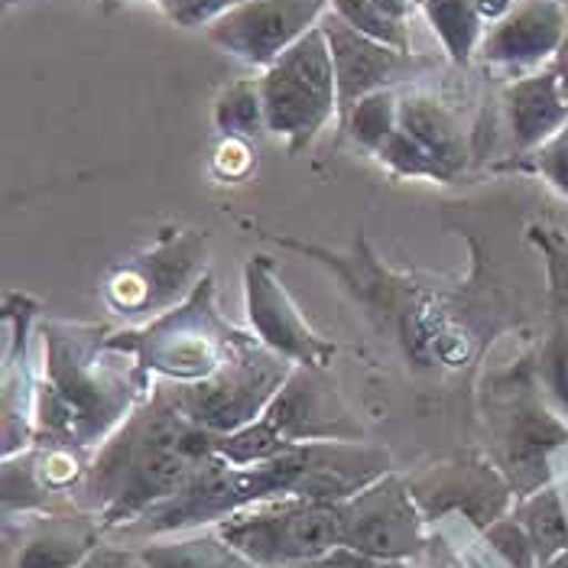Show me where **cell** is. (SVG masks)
Instances as JSON below:
<instances>
[{"label": "cell", "mask_w": 568, "mask_h": 568, "mask_svg": "<svg viewBox=\"0 0 568 568\" xmlns=\"http://www.w3.org/2000/svg\"><path fill=\"white\" fill-rule=\"evenodd\" d=\"M212 3V10H215V17L224 13V10H231V7H237V3H244V0H209Z\"/></svg>", "instance_id": "35"}, {"label": "cell", "mask_w": 568, "mask_h": 568, "mask_svg": "<svg viewBox=\"0 0 568 568\" xmlns=\"http://www.w3.org/2000/svg\"><path fill=\"white\" fill-rule=\"evenodd\" d=\"M529 237L542 247L549 263V296H552V315L568 318V237L552 227H529Z\"/></svg>", "instance_id": "27"}, {"label": "cell", "mask_w": 568, "mask_h": 568, "mask_svg": "<svg viewBox=\"0 0 568 568\" xmlns=\"http://www.w3.org/2000/svg\"><path fill=\"white\" fill-rule=\"evenodd\" d=\"M241 335L244 332L219 315L215 283L205 273L179 306L166 308L143 328L108 335V345L133 354L150 377L160 374L173 384H195L219 371Z\"/></svg>", "instance_id": "4"}, {"label": "cell", "mask_w": 568, "mask_h": 568, "mask_svg": "<svg viewBox=\"0 0 568 568\" xmlns=\"http://www.w3.org/2000/svg\"><path fill=\"white\" fill-rule=\"evenodd\" d=\"M396 128H399V88H384V91H374V94L361 98L351 108L348 121H345L342 131L351 133L354 143L374 156L381 150V143Z\"/></svg>", "instance_id": "23"}, {"label": "cell", "mask_w": 568, "mask_h": 568, "mask_svg": "<svg viewBox=\"0 0 568 568\" xmlns=\"http://www.w3.org/2000/svg\"><path fill=\"white\" fill-rule=\"evenodd\" d=\"M140 556L131 549H114V546H98L79 568H133Z\"/></svg>", "instance_id": "31"}, {"label": "cell", "mask_w": 568, "mask_h": 568, "mask_svg": "<svg viewBox=\"0 0 568 568\" xmlns=\"http://www.w3.org/2000/svg\"><path fill=\"white\" fill-rule=\"evenodd\" d=\"M406 484L429 524L448 514H462L481 532L507 517V507L517 497L504 471L481 455H455L423 468L419 475L406 478Z\"/></svg>", "instance_id": "12"}, {"label": "cell", "mask_w": 568, "mask_h": 568, "mask_svg": "<svg viewBox=\"0 0 568 568\" xmlns=\"http://www.w3.org/2000/svg\"><path fill=\"white\" fill-rule=\"evenodd\" d=\"M318 27L325 30L332 62H335V82H338V118L335 121H338V131L345 128L351 108L361 98L384 91V88L406 85V82L419 79L426 69H433V59L381 43V40L354 30L332 10L322 17Z\"/></svg>", "instance_id": "13"}, {"label": "cell", "mask_w": 568, "mask_h": 568, "mask_svg": "<svg viewBox=\"0 0 568 568\" xmlns=\"http://www.w3.org/2000/svg\"><path fill=\"white\" fill-rule=\"evenodd\" d=\"M221 536L263 568H293L342 549V500L283 497L219 524Z\"/></svg>", "instance_id": "7"}, {"label": "cell", "mask_w": 568, "mask_h": 568, "mask_svg": "<svg viewBox=\"0 0 568 568\" xmlns=\"http://www.w3.org/2000/svg\"><path fill=\"white\" fill-rule=\"evenodd\" d=\"M244 293H247V318L251 332L266 348L290 357L293 364L328 371L335 345L318 335L306 322V315L283 290L270 257H251L244 266Z\"/></svg>", "instance_id": "14"}, {"label": "cell", "mask_w": 568, "mask_h": 568, "mask_svg": "<svg viewBox=\"0 0 568 568\" xmlns=\"http://www.w3.org/2000/svg\"><path fill=\"white\" fill-rule=\"evenodd\" d=\"M542 568H568V549H566V552H562V556H556L552 562H546V566H542Z\"/></svg>", "instance_id": "36"}, {"label": "cell", "mask_w": 568, "mask_h": 568, "mask_svg": "<svg viewBox=\"0 0 568 568\" xmlns=\"http://www.w3.org/2000/svg\"><path fill=\"white\" fill-rule=\"evenodd\" d=\"M568 37V7L559 0H524L481 40V59L504 69H546Z\"/></svg>", "instance_id": "15"}, {"label": "cell", "mask_w": 568, "mask_h": 568, "mask_svg": "<svg viewBox=\"0 0 568 568\" xmlns=\"http://www.w3.org/2000/svg\"><path fill=\"white\" fill-rule=\"evenodd\" d=\"M484 539L490 542V549L507 562L510 568H539L532 539L526 532V526L520 524V517H500L497 524H490L484 529Z\"/></svg>", "instance_id": "28"}, {"label": "cell", "mask_w": 568, "mask_h": 568, "mask_svg": "<svg viewBox=\"0 0 568 568\" xmlns=\"http://www.w3.org/2000/svg\"><path fill=\"white\" fill-rule=\"evenodd\" d=\"M10 3H17V0H3V7H10Z\"/></svg>", "instance_id": "37"}, {"label": "cell", "mask_w": 568, "mask_h": 568, "mask_svg": "<svg viewBox=\"0 0 568 568\" xmlns=\"http://www.w3.org/2000/svg\"><path fill=\"white\" fill-rule=\"evenodd\" d=\"M517 517H520V524L526 526V532H529V539H532V549H536L539 568L566 552L568 510L562 494H559L552 484H546V487H539L536 494L524 497Z\"/></svg>", "instance_id": "21"}, {"label": "cell", "mask_w": 568, "mask_h": 568, "mask_svg": "<svg viewBox=\"0 0 568 568\" xmlns=\"http://www.w3.org/2000/svg\"><path fill=\"white\" fill-rule=\"evenodd\" d=\"M215 128L221 136H244V140L266 133L261 79H237L221 91L215 101Z\"/></svg>", "instance_id": "22"}, {"label": "cell", "mask_w": 568, "mask_h": 568, "mask_svg": "<svg viewBox=\"0 0 568 568\" xmlns=\"http://www.w3.org/2000/svg\"><path fill=\"white\" fill-rule=\"evenodd\" d=\"M101 532L104 526L85 510L33 514L17 546H7V568H79L101 546Z\"/></svg>", "instance_id": "16"}, {"label": "cell", "mask_w": 568, "mask_h": 568, "mask_svg": "<svg viewBox=\"0 0 568 568\" xmlns=\"http://www.w3.org/2000/svg\"><path fill=\"white\" fill-rule=\"evenodd\" d=\"M345 438H361V426L357 419H351L335 384L325 377V371L296 364L261 419L237 433L215 436V452L234 465H257L293 445Z\"/></svg>", "instance_id": "3"}, {"label": "cell", "mask_w": 568, "mask_h": 568, "mask_svg": "<svg viewBox=\"0 0 568 568\" xmlns=\"http://www.w3.org/2000/svg\"><path fill=\"white\" fill-rule=\"evenodd\" d=\"M205 276V234L166 227L143 254L118 263L104 280V303L118 315H163Z\"/></svg>", "instance_id": "8"}, {"label": "cell", "mask_w": 568, "mask_h": 568, "mask_svg": "<svg viewBox=\"0 0 568 568\" xmlns=\"http://www.w3.org/2000/svg\"><path fill=\"white\" fill-rule=\"evenodd\" d=\"M494 465L524 500L549 484V455L568 442V426L529 394V387L504 390L494 416Z\"/></svg>", "instance_id": "10"}, {"label": "cell", "mask_w": 568, "mask_h": 568, "mask_svg": "<svg viewBox=\"0 0 568 568\" xmlns=\"http://www.w3.org/2000/svg\"><path fill=\"white\" fill-rule=\"evenodd\" d=\"M394 175H406V179H433V182H452V175L442 170L436 156L429 150H423L403 128H396L381 150L374 153Z\"/></svg>", "instance_id": "24"}, {"label": "cell", "mask_w": 568, "mask_h": 568, "mask_svg": "<svg viewBox=\"0 0 568 568\" xmlns=\"http://www.w3.org/2000/svg\"><path fill=\"white\" fill-rule=\"evenodd\" d=\"M429 546V520L419 510L406 478L384 475L342 500V549L406 566Z\"/></svg>", "instance_id": "9"}, {"label": "cell", "mask_w": 568, "mask_h": 568, "mask_svg": "<svg viewBox=\"0 0 568 568\" xmlns=\"http://www.w3.org/2000/svg\"><path fill=\"white\" fill-rule=\"evenodd\" d=\"M426 20L455 65H468L481 49L484 20L475 0H423Z\"/></svg>", "instance_id": "20"}, {"label": "cell", "mask_w": 568, "mask_h": 568, "mask_svg": "<svg viewBox=\"0 0 568 568\" xmlns=\"http://www.w3.org/2000/svg\"><path fill=\"white\" fill-rule=\"evenodd\" d=\"M293 367L296 364L290 357L266 348L257 335L244 332L231 345L215 374L195 384H173L170 390L179 409L195 426H202L212 436H227L261 419L263 409L290 381Z\"/></svg>", "instance_id": "5"}, {"label": "cell", "mask_w": 568, "mask_h": 568, "mask_svg": "<svg viewBox=\"0 0 568 568\" xmlns=\"http://www.w3.org/2000/svg\"><path fill=\"white\" fill-rule=\"evenodd\" d=\"M539 377L549 396L568 413V318L552 315V332L539 354Z\"/></svg>", "instance_id": "26"}, {"label": "cell", "mask_w": 568, "mask_h": 568, "mask_svg": "<svg viewBox=\"0 0 568 568\" xmlns=\"http://www.w3.org/2000/svg\"><path fill=\"white\" fill-rule=\"evenodd\" d=\"M266 133L280 136L296 156L338 118V82L335 62L322 27H312L261 75Z\"/></svg>", "instance_id": "6"}, {"label": "cell", "mask_w": 568, "mask_h": 568, "mask_svg": "<svg viewBox=\"0 0 568 568\" xmlns=\"http://www.w3.org/2000/svg\"><path fill=\"white\" fill-rule=\"evenodd\" d=\"M529 166L542 175L552 189L568 195V124L549 143L529 153Z\"/></svg>", "instance_id": "29"}, {"label": "cell", "mask_w": 568, "mask_h": 568, "mask_svg": "<svg viewBox=\"0 0 568 568\" xmlns=\"http://www.w3.org/2000/svg\"><path fill=\"white\" fill-rule=\"evenodd\" d=\"M514 150L529 156L568 124V101L556 65L524 75L500 91Z\"/></svg>", "instance_id": "17"}, {"label": "cell", "mask_w": 568, "mask_h": 568, "mask_svg": "<svg viewBox=\"0 0 568 568\" xmlns=\"http://www.w3.org/2000/svg\"><path fill=\"white\" fill-rule=\"evenodd\" d=\"M475 3H478V13H481V20L484 23H490V27H494V23H500V20H504V17H507L514 7H517L514 0H475Z\"/></svg>", "instance_id": "32"}, {"label": "cell", "mask_w": 568, "mask_h": 568, "mask_svg": "<svg viewBox=\"0 0 568 568\" xmlns=\"http://www.w3.org/2000/svg\"><path fill=\"white\" fill-rule=\"evenodd\" d=\"M381 3V10L396 20V23H403L406 27V20H409V13L416 10V7H423V0H377Z\"/></svg>", "instance_id": "33"}, {"label": "cell", "mask_w": 568, "mask_h": 568, "mask_svg": "<svg viewBox=\"0 0 568 568\" xmlns=\"http://www.w3.org/2000/svg\"><path fill=\"white\" fill-rule=\"evenodd\" d=\"M136 556L146 568H263L227 542L219 526L185 532L170 542H150Z\"/></svg>", "instance_id": "19"}, {"label": "cell", "mask_w": 568, "mask_h": 568, "mask_svg": "<svg viewBox=\"0 0 568 568\" xmlns=\"http://www.w3.org/2000/svg\"><path fill=\"white\" fill-rule=\"evenodd\" d=\"M556 72H559V82H562V91H566V101H568V37L566 43H562V49H559V55H556Z\"/></svg>", "instance_id": "34"}, {"label": "cell", "mask_w": 568, "mask_h": 568, "mask_svg": "<svg viewBox=\"0 0 568 568\" xmlns=\"http://www.w3.org/2000/svg\"><path fill=\"white\" fill-rule=\"evenodd\" d=\"M332 13H338L345 23H351L354 30L381 40V43L403 49V52H413L409 49V30L403 23L390 20L377 0H332Z\"/></svg>", "instance_id": "25"}, {"label": "cell", "mask_w": 568, "mask_h": 568, "mask_svg": "<svg viewBox=\"0 0 568 568\" xmlns=\"http://www.w3.org/2000/svg\"><path fill=\"white\" fill-rule=\"evenodd\" d=\"M215 452V436L195 426L170 387H153L128 423L108 438L79 487V510L108 529H128L153 507L166 504Z\"/></svg>", "instance_id": "1"}, {"label": "cell", "mask_w": 568, "mask_h": 568, "mask_svg": "<svg viewBox=\"0 0 568 568\" xmlns=\"http://www.w3.org/2000/svg\"><path fill=\"white\" fill-rule=\"evenodd\" d=\"M43 381L37 384V442L101 448L153 394L140 361L111 348L104 328L45 322Z\"/></svg>", "instance_id": "2"}, {"label": "cell", "mask_w": 568, "mask_h": 568, "mask_svg": "<svg viewBox=\"0 0 568 568\" xmlns=\"http://www.w3.org/2000/svg\"><path fill=\"white\" fill-rule=\"evenodd\" d=\"M328 10L332 0H244L219 13L205 27V37L221 52L266 69L318 27Z\"/></svg>", "instance_id": "11"}, {"label": "cell", "mask_w": 568, "mask_h": 568, "mask_svg": "<svg viewBox=\"0 0 568 568\" xmlns=\"http://www.w3.org/2000/svg\"><path fill=\"white\" fill-rule=\"evenodd\" d=\"M166 17L182 30H195V27H209L215 20V10L209 0H156Z\"/></svg>", "instance_id": "30"}, {"label": "cell", "mask_w": 568, "mask_h": 568, "mask_svg": "<svg viewBox=\"0 0 568 568\" xmlns=\"http://www.w3.org/2000/svg\"><path fill=\"white\" fill-rule=\"evenodd\" d=\"M399 128L423 150H429L452 179L468 170L471 136L465 131L462 118L433 91H423V88L399 91Z\"/></svg>", "instance_id": "18"}]
</instances>
